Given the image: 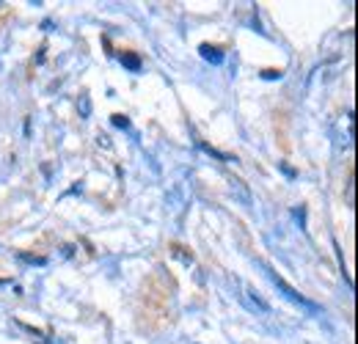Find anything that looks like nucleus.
<instances>
[{"instance_id": "1", "label": "nucleus", "mask_w": 358, "mask_h": 344, "mask_svg": "<svg viewBox=\"0 0 358 344\" xmlns=\"http://www.w3.org/2000/svg\"><path fill=\"white\" fill-rule=\"evenodd\" d=\"M270 278H273V284H275V287H278L281 292H287V298H289V301L301 303V306H314V303H312V301H306L303 295H298V292H295V289H292V287H289V284H287V281H284L281 275H275V273H270Z\"/></svg>"}, {"instance_id": "2", "label": "nucleus", "mask_w": 358, "mask_h": 344, "mask_svg": "<svg viewBox=\"0 0 358 344\" xmlns=\"http://www.w3.org/2000/svg\"><path fill=\"white\" fill-rule=\"evenodd\" d=\"M229 185H231V196L237 193V196H240V201H243L245 207H251V193H248L245 182H240V179H229Z\"/></svg>"}, {"instance_id": "3", "label": "nucleus", "mask_w": 358, "mask_h": 344, "mask_svg": "<svg viewBox=\"0 0 358 344\" xmlns=\"http://www.w3.org/2000/svg\"><path fill=\"white\" fill-rule=\"evenodd\" d=\"M201 52H204V58H207V61H215V64H221V61H224V55H221V50H218V47L201 44Z\"/></svg>"}, {"instance_id": "4", "label": "nucleus", "mask_w": 358, "mask_h": 344, "mask_svg": "<svg viewBox=\"0 0 358 344\" xmlns=\"http://www.w3.org/2000/svg\"><path fill=\"white\" fill-rule=\"evenodd\" d=\"M122 61H124V64H127L130 69H138V66H141V61H138V58H133V55H124Z\"/></svg>"}, {"instance_id": "5", "label": "nucleus", "mask_w": 358, "mask_h": 344, "mask_svg": "<svg viewBox=\"0 0 358 344\" xmlns=\"http://www.w3.org/2000/svg\"><path fill=\"white\" fill-rule=\"evenodd\" d=\"M113 122H116L119 127H127V119H124V116H113Z\"/></svg>"}]
</instances>
